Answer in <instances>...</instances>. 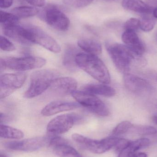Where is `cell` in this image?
<instances>
[{"label": "cell", "instance_id": "7c38bea8", "mask_svg": "<svg viewBox=\"0 0 157 157\" xmlns=\"http://www.w3.org/2000/svg\"><path fill=\"white\" fill-rule=\"evenodd\" d=\"M4 34L22 45H30L32 43L29 40V33L27 26L14 24L2 26Z\"/></svg>", "mask_w": 157, "mask_h": 157}, {"label": "cell", "instance_id": "4fadbf2b", "mask_svg": "<svg viewBox=\"0 0 157 157\" xmlns=\"http://www.w3.org/2000/svg\"><path fill=\"white\" fill-rule=\"evenodd\" d=\"M77 86V82L74 78L57 77L52 81L49 89L54 93L63 96L73 94L76 91Z\"/></svg>", "mask_w": 157, "mask_h": 157}, {"label": "cell", "instance_id": "e575fe53", "mask_svg": "<svg viewBox=\"0 0 157 157\" xmlns=\"http://www.w3.org/2000/svg\"><path fill=\"white\" fill-rule=\"evenodd\" d=\"M14 0H0V7L3 9L9 8L12 6Z\"/></svg>", "mask_w": 157, "mask_h": 157}, {"label": "cell", "instance_id": "7a4b0ae2", "mask_svg": "<svg viewBox=\"0 0 157 157\" xmlns=\"http://www.w3.org/2000/svg\"><path fill=\"white\" fill-rule=\"evenodd\" d=\"M106 49L113 63L121 72L128 73L133 61L137 56L125 45L107 42Z\"/></svg>", "mask_w": 157, "mask_h": 157}, {"label": "cell", "instance_id": "f546056e", "mask_svg": "<svg viewBox=\"0 0 157 157\" xmlns=\"http://www.w3.org/2000/svg\"><path fill=\"white\" fill-rule=\"evenodd\" d=\"M0 48L3 51L6 52L14 51L15 47L9 40L3 36L0 37Z\"/></svg>", "mask_w": 157, "mask_h": 157}, {"label": "cell", "instance_id": "f35d334b", "mask_svg": "<svg viewBox=\"0 0 157 157\" xmlns=\"http://www.w3.org/2000/svg\"><path fill=\"white\" fill-rule=\"evenodd\" d=\"M0 157H9L7 156L6 155H5L4 154H1V155H0Z\"/></svg>", "mask_w": 157, "mask_h": 157}, {"label": "cell", "instance_id": "d6986e66", "mask_svg": "<svg viewBox=\"0 0 157 157\" xmlns=\"http://www.w3.org/2000/svg\"><path fill=\"white\" fill-rule=\"evenodd\" d=\"M78 47L88 54L98 56L102 52L100 42L91 39H83L77 42Z\"/></svg>", "mask_w": 157, "mask_h": 157}, {"label": "cell", "instance_id": "74e56055", "mask_svg": "<svg viewBox=\"0 0 157 157\" xmlns=\"http://www.w3.org/2000/svg\"><path fill=\"white\" fill-rule=\"evenodd\" d=\"M152 120H153V121L155 122V123L157 125V115L153 116L152 117Z\"/></svg>", "mask_w": 157, "mask_h": 157}, {"label": "cell", "instance_id": "d590c367", "mask_svg": "<svg viewBox=\"0 0 157 157\" xmlns=\"http://www.w3.org/2000/svg\"><path fill=\"white\" fill-rule=\"evenodd\" d=\"M129 157H147V155L144 153H136L133 154Z\"/></svg>", "mask_w": 157, "mask_h": 157}, {"label": "cell", "instance_id": "44dd1931", "mask_svg": "<svg viewBox=\"0 0 157 157\" xmlns=\"http://www.w3.org/2000/svg\"><path fill=\"white\" fill-rule=\"evenodd\" d=\"M0 136L1 138L11 139H20L23 138L24 134L20 130L1 124Z\"/></svg>", "mask_w": 157, "mask_h": 157}, {"label": "cell", "instance_id": "5bb4252c", "mask_svg": "<svg viewBox=\"0 0 157 157\" xmlns=\"http://www.w3.org/2000/svg\"><path fill=\"white\" fill-rule=\"evenodd\" d=\"M124 82L126 89L135 94L144 93L152 90V86L145 79L129 73L124 74Z\"/></svg>", "mask_w": 157, "mask_h": 157}, {"label": "cell", "instance_id": "e0dca14e", "mask_svg": "<svg viewBox=\"0 0 157 157\" xmlns=\"http://www.w3.org/2000/svg\"><path fill=\"white\" fill-rule=\"evenodd\" d=\"M83 91L93 95H100L104 97H113L116 94L115 89L106 84H88L85 86Z\"/></svg>", "mask_w": 157, "mask_h": 157}, {"label": "cell", "instance_id": "836d02e7", "mask_svg": "<svg viewBox=\"0 0 157 157\" xmlns=\"http://www.w3.org/2000/svg\"><path fill=\"white\" fill-rule=\"evenodd\" d=\"M29 4L35 7H42L45 5V0H26Z\"/></svg>", "mask_w": 157, "mask_h": 157}, {"label": "cell", "instance_id": "7402d4cb", "mask_svg": "<svg viewBox=\"0 0 157 157\" xmlns=\"http://www.w3.org/2000/svg\"><path fill=\"white\" fill-rule=\"evenodd\" d=\"M53 152L59 157H83L74 148L68 144L61 145L53 147Z\"/></svg>", "mask_w": 157, "mask_h": 157}, {"label": "cell", "instance_id": "d6a6232c", "mask_svg": "<svg viewBox=\"0 0 157 157\" xmlns=\"http://www.w3.org/2000/svg\"><path fill=\"white\" fill-rule=\"evenodd\" d=\"M131 143V141L126 139L119 138L117 144L114 147L115 150L119 153H121L122 151L128 147Z\"/></svg>", "mask_w": 157, "mask_h": 157}, {"label": "cell", "instance_id": "603a6c76", "mask_svg": "<svg viewBox=\"0 0 157 157\" xmlns=\"http://www.w3.org/2000/svg\"><path fill=\"white\" fill-rule=\"evenodd\" d=\"M39 10L33 6H18L13 8L11 13L16 16L18 18H28L32 17L37 14Z\"/></svg>", "mask_w": 157, "mask_h": 157}, {"label": "cell", "instance_id": "4316f807", "mask_svg": "<svg viewBox=\"0 0 157 157\" xmlns=\"http://www.w3.org/2000/svg\"><path fill=\"white\" fill-rule=\"evenodd\" d=\"M155 21L153 18L145 16L140 20V28L144 32H149L154 29Z\"/></svg>", "mask_w": 157, "mask_h": 157}, {"label": "cell", "instance_id": "60d3db41", "mask_svg": "<svg viewBox=\"0 0 157 157\" xmlns=\"http://www.w3.org/2000/svg\"><path fill=\"white\" fill-rule=\"evenodd\" d=\"M156 40L157 42V31L156 32Z\"/></svg>", "mask_w": 157, "mask_h": 157}, {"label": "cell", "instance_id": "cb8c5ba5", "mask_svg": "<svg viewBox=\"0 0 157 157\" xmlns=\"http://www.w3.org/2000/svg\"><path fill=\"white\" fill-rule=\"evenodd\" d=\"M78 53L76 49L73 47H69L66 49L63 59V63L65 67L70 70L75 68V66H77L75 62L76 56Z\"/></svg>", "mask_w": 157, "mask_h": 157}, {"label": "cell", "instance_id": "ffe728a7", "mask_svg": "<svg viewBox=\"0 0 157 157\" xmlns=\"http://www.w3.org/2000/svg\"><path fill=\"white\" fill-rule=\"evenodd\" d=\"M150 141L147 138H143L131 142L128 147L120 153L119 157H129L138 150L147 147L150 144Z\"/></svg>", "mask_w": 157, "mask_h": 157}, {"label": "cell", "instance_id": "9a60e30c", "mask_svg": "<svg viewBox=\"0 0 157 157\" xmlns=\"http://www.w3.org/2000/svg\"><path fill=\"white\" fill-rule=\"evenodd\" d=\"M122 40L134 54L141 57L145 52V46L134 30H125L122 35Z\"/></svg>", "mask_w": 157, "mask_h": 157}, {"label": "cell", "instance_id": "30bf717a", "mask_svg": "<svg viewBox=\"0 0 157 157\" xmlns=\"http://www.w3.org/2000/svg\"><path fill=\"white\" fill-rule=\"evenodd\" d=\"M48 139L44 136L32 137L21 141H10L4 144L6 149L14 151L33 152L41 148L46 144Z\"/></svg>", "mask_w": 157, "mask_h": 157}, {"label": "cell", "instance_id": "2e32d148", "mask_svg": "<svg viewBox=\"0 0 157 157\" xmlns=\"http://www.w3.org/2000/svg\"><path fill=\"white\" fill-rule=\"evenodd\" d=\"M80 107L78 102L65 101H55L47 104L43 108L41 114L44 116H50L60 113L69 111Z\"/></svg>", "mask_w": 157, "mask_h": 157}, {"label": "cell", "instance_id": "ba28073f", "mask_svg": "<svg viewBox=\"0 0 157 157\" xmlns=\"http://www.w3.org/2000/svg\"><path fill=\"white\" fill-rule=\"evenodd\" d=\"M26 79L24 73L5 74L0 77V97L4 98L21 88Z\"/></svg>", "mask_w": 157, "mask_h": 157}, {"label": "cell", "instance_id": "5b68a950", "mask_svg": "<svg viewBox=\"0 0 157 157\" xmlns=\"http://www.w3.org/2000/svg\"><path fill=\"white\" fill-rule=\"evenodd\" d=\"M72 138L78 144L92 153L101 154L116 146L119 138L108 137L101 140H93L77 133L73 134Z\"/></svg>", "mask_w": 157, "mask_h": 157}, {"label": "cell", "instance_id": "ab89813d", "mask_svg": "<svg viewBox=\"0 0 157 157\" xmlns=\"http://www.w3.org/2000/svg\"><path fill=\"white\" fill-rule=\"evenodd\" d=\"M104 1H107V2H113V1H117V0H104Z\"/></svg>", "mask_w": 157, "mask_h": 157}, {"label": "cell", "instance_id": "d4e9b609", "mask_svg": "<svg viewBox=\"0 0 157 157\" xmlns=\"http://www.w3.org/2000/svg\"><path fill=\"white\" fill-rule=\"evenodd\" d=\"M19 21V18L12 13H7L1 11V21L2 25L17 24Z\"/></svg>", "mask_w": 157, "mask_h": 157}, {"label": "cell", "instance_id": "277c9868", "mask_svg": "<svg viewBox=\"0 0 157 157\" xmlns=\"http://www.w3.org/2000/svg\"><path fill=\"white\" fill-rule=\"evenodd\" d=\"M46 63L45 59L41 57L14 58L3 57L0 59L1 69L7 68L14 71H24L43 67Z\"/></svg>", "mask_w": 157, "mask_h": 157}, {"label": "cell", "instance_id": "52a82bcc", "mask_svg": "<svg viewBox=\"0 0 157 157\" xmlns=\"http://www.w3.org/2000/svg\"><path fill=\"white\" fill-rule=\"evenodd\" d=\"M27 26L29 30L30 41L32 44H37L54 53L61 52V47L52 37L37 27Z\"/></svg>", "mask_w": 157, "mask_h": 157}, {"label": "cell", "instance_id": "f1b7e54d", "mask_svg": "<svg viewBox=\"0 0 157 157\" xmlns=\"http://www.w3.org/2000/svg\"><path fill=\"white\" fill-rule=\"evenodd\" d=\"M94 0H63L66 5L74 8H82L90 4Z\"/></svg>", "mask_w": 157, "mask_h": 157}, {"label": "cell", "instance_id": "8d00e7d4", "mask_svg": "<svg viewBox=\"0 0 157 157\" xmlns=\"http://www.w3.org/2000/svg\"><path fill=\"white\" fill-rule=\"evenodd\" d=\"M153 15L154 17L157 18V7L155 8L153 11Z\"/></svg>", "mask_w": 157, "mask_h": 157}, {"label": "cell", "instance_id": "4dcf8cb0", "mask_svg": "<svg viewBox=\"0 0 157 157\" xmlns=\"http://www.w3.org/2000/svg\"><path fill=\"white\" fill-rule=\"evenodd\" d=\"M140 28V20L134 17H131L126 21L124 25L125 30L135 31Z\"/></svg>", "mask_w": 157, "mask_h": 157}, {"label": "cell", "instance_id": "9c48e42d", "mask_svg": "<svg viewBox=\"0 0 157 157\" xmlns=\"http://www.w3.org/2000/svg\"><path fill=\"white\" fill-rule=\"evenodd\" d=\"M44 17L46 23L56 30L66 31L70 26L69 18L56 6H51L47 7L45 10Z\"/></svg>", "mask_w": 157, "mask_h": 157}, {"label": "cell", "instance_id": "1f68e13d", "mask_svg": "<svg viewBox=\"0 0 157 157\" xmlns=\"http://www.w3.org/2000/svg\"><path fill=\"white\" fill-rule=\"evenodd\" d=\"M68 140L61 136H54L49 142V145L51 147H54L61 145L68 144Z\"/></svg>", "mask_w": 157, "mask_h": 157}, {"label": "cell", "instance_id": "ac0fdd59", "mask_svg": "<svg viewBox=\"0 0 157 157\" xmlns=\"http://www.w3.org/2000/svg\"><path fill=\"white\" fill-rule=\"evenodd\" d=\"M123 7L126 10L147 14L152 12V8L142 0H123Z\"/></svg>", "mask_w": 157, "mask_h": 157}, {"label": "cell", "instance_id": "8992f818", "mask_svg": "<svg viewBox=\"0 0 157 157\" xmlns=\"http://www.w3.org/2000/svg\"><path fill=\"white\" fill-rule=\"evenodd\" d=\"M72 95L80 105L92 113L100 116H107L109 114V110L107 105L96 95L84 91H75Z\"/></svg>", "mask_w": 157, "mask_h": 157}, {"label": "cell", "instance_id": "8fae6325", "mask_svg": "<svg viewBox=\"0 0 157 157\" xmlns=\"http://www.w3.org/2000/svg\"><path fill=\"white\" fill-rule=\"evenodd\" d=\"M77 118L71 114H63L53 118L48 124L47 132L51 136L58 135L69 131Z\"/></svg>", "mask_w": 157, "mask_h": 157}, {"label": "cell", "instance_id": "3957f363", "mask_svg": "<svg viewBox=\"0 0 157 157\" xmlns=\"http://www.w3.org/2000/svg\"><path fill=\"white\" fill-rule=\"evenodd\" d=\"M58 73L51 70H41L32 73L30 85L24 94L26 98H32L39 96L49 88L52 81L57 78Z\"/></svg>", "mask_w": 157, "mask_h": 157}, {"label": "cell", "instance_id": "6da1fadb", "mask_svg": "<svg viewBox=\"0 0 157 157\" xmlns=\"http://www.w3.org/2000/svg\"><path fill=\"white\" fill-rule=\"evenodd\" d=\"M77 67L102 84H109L111 76L104 63L96 55L78 52L75 58Z\"/></svg>", "mask_w": 157, "mask_h": 157}, {"label": "cell", "instance_id": "83f0119b", "mask_svg": "<svg viewBox=\"0 0 157 157\" xmlns=\"http://www.w3.org/2000/svg\"><path fill=\"white\" fill-rule=\"evenodd\" d=\"M134 132L137 134L140 135H154L157 133V130L155 127L150 126H133Z\"/></svg>", "mask_w": 157, "mask_h": 157}, {"label": "cell", "instance_id": "484cf974", "mask_svg": "<svg viewBox=\"0 0 157 157\" xmlns=\"http://www.w3.org/2000/svg\"><path fill=\"white\" fill-rule=\"evenodd\" d=\"M133 126V125L129 121L122 122L113 129L112 132V135L113 136H119L123 134L132 128Z\"/></svg>", "mask_w": 157, "mask_h": 157}]
</instances>
